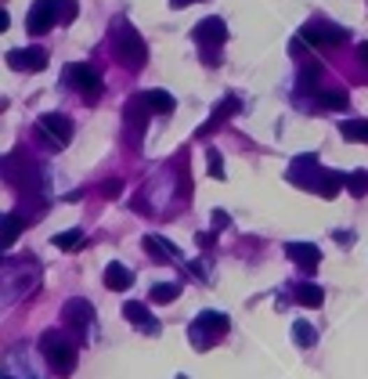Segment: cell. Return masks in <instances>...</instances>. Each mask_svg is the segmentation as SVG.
<instances>
[{"label":"cell","instance_id":"1","mask_svg":"<svg viewBox=\"0 0 368 379\" xmlns=\"http://www.w3.org/2000/svg\"><path fill=\"white\" fill-rule=\"evenodd\" d=\"M112 51H116V61L123 69H141L145 61H148V47H145V40L141 33L130 26V22H116L112 26Z\"/></svg>","mask_w":368,"mask_h":379},{"label":"cell","instance_id":"2","mask_svg":"<svg viewBox=\"0 0 368 379\" xmlns=\"http://www.w3.org/2000/svg\"><path fill=\"white\" fill-rule=\"evenodd\" d=\"M40 350H43L47 365H51L58 376H73V369H76V347L65 340L58 329H47V332L40 336Z\"/></svg>","mask_w":368,"mask_h":379},{"label":"cell","instance_id":"3","mask_svg":"<svg viewBox=\"0 0 368 379\" xmlns=\"http://www.w3.org/2000/svg\"><path fill=\"white\" fill-rule=\"evenodd\" d=\"M228 325H231V322L224 318L221 311H203L199 318L191 322L188 340H191V347H195V350H209V347H213V343L228 332Z\"/></svg>","mask_w":368,"mask_h":379},{"label":"cell","instance_id":"4","mask_svg":"<svg viewBox=\"0 0 368 379\" xmlns=\"http://www.w3.org/2000/svg\"><path fill=\"white\" fill-rule=\"evenodd\" d=\"M300 40L303 44H314V47H336L343 40H351V29L332 26V22H325V18H311V22L300 29Z\"/></svg>","mask_w":368,"mask_h":379},{"label":"cell","instance_id":"5","mask_svg":"<svg viewBox=\"0 0 368 379\" xmlns=\"http://www.w3.org/2000/svg\"><path fill=\"white\" fill-rule=\"evenodd\" d=\"M36 131L47 138L51 149H65V144L73 141V119L61 116V112H43V116L36 119Z\"/></svg>","mask_w":368,"mask_h":379},{"label":"cell","instance_id":"6","mask_svg":"<svg viewBox=\"0 0 368 379\" xmlns=\"http://www.w3.org/2000/svg\"><path fill=\"white\" fill-rule=\"evenodd\" d=\"M58 18H61V0H36L26 15V29L29 33H47V29H54Z\"/></svg>","mask_w":368,"mask_h":379},{"label":"cell","instance_id":"7","mask_svg":"<svg viewBox=\"0 0 368 379\" xmlns=\"http://www.w3.org/2000/svg\"><path fill=\"white\" fill-rule=\"evenodd\" d=\"M65 80H69L87 101H98L101 98V76L91 66H80V61H76V66H65Z\"/></svg>","mask_w":368,"mask_h":379},{"label":"cell","instance_id":"8","mask_svg":"<svg viewBox=\"0 0 368 379\" xmlns=\"http://www.w3.org/2000/svg\"><path fill=\"white\" fill-rule=\"evenodd\" d=\"M61 318H65V325H69V329L87 332V329H91V322H94V304L83 300V297H73V300H65Z\"/></svg>","mask_w":368,"mask_h":379},{"label":"cell","instance_id":"9","mask_svg":"<svg viewBox=\"0 0 368 379\" xmlns=\"http://www.w3.org/2000/svg\"><path fill=\"white\" fill-rule=\"evenodd\" d=\"M286 257L300 267V271H318V264H321V249L314 246V242H286Z\"/></svg>","mask_w":368,"mask_h":379},{"label":"cell","instance_id":"10","mask_svg":"<svg viewBox=\"0 0 368 379\" xmlns=\"http://www.w3.org/2000/svg\"><path fill=\"white\" fill-rule=\"evenodd\" d=\"M195 44H203V47H221L224 40H228V26H224V18H203L199 26H195Z\"/></svg>","mask_w":368,"mask_h":379},{"label":"cell","instance_id":"11","mask_svg":"<svg viewBox=\"0 0 368 379\" xmlns=\"http://www.w3.org/2000/svg\"><path fill=\"white\" fill-rule=\"evenodd\" d=\"M8 66H11L15 73H22V69H33V73H40V69H47V51H43V47H22V51H8Z\"/></svg>","mask_w":368,"mask_h":379},{"label":"cell","instance_id":"12","mask_svg":"<svg viewBox=\"0 0 368 379\" xmlns=\"http://www.w3.org/2000/svg\"><path fill=\"white\" fill-rule=\"evenodd\" d=\"M123 318H126V322H134L138 329H145L148 336H156V332H159V322L152 318V311H148L141 300H126V304H123Z\"/></svg>","mask_w":368,"mask_h":379},{"label":"cell","instance_id":"13","mask_svg":"<svg viewBox=\"0 0 368 379\" xmlns=\"http://www.w3.org/2000/svg\"><path fill=\"white\" fill-rule=\"evenodd\" d=\"M141 105H145V101H141V94H138L134 101L126 105V112H123V116H126V134H130V141H138V138L145 134V126H148V116H141Z\"/></svg>","mask_w":368,"mask_h":379},{"label":"cell","instance_id":"14","mask_svg":"<svg viewBox=\"0 0 368 379\" xmlns=\"http://www.w3.org/2000/svg\"><path fill=\"white\" fill-rule=\"evenodd\" d=\"M134 285V275H130V267H123V264H108L105 267V289H130Z\"/></svg>","mask_w":368,"mask_h":379},{"label":"cell","instance_id":"15","mask_svg":"<svg viewBox=\"0 0 368 379\" xmlns=\"http://www.w3.org/2000/svg\"><path fill=\"white\" fill-rule=\"evenodd\" d=\"M145 249H148V253H152V257H156V260H181L177 246L163 242L159 235H145Z\"/></svg>","mask_w":368,"mask_h":379},{"label":"cell","instance_id":"16","mask_svg":"<svg viewBox=\"0 0 368 379\" xmlns=\"http://www.w3.org/2000/svg\"><path fill=\"white\" fill-rule=\"evenodd\" d=\"M231 112H238V101H235V98H224V101H221V105H216V109H213V116H209V123L203 126V131H199V134H213V131H216V126H221V123H224V119H228Z\"/></svg>","mask_w":368,"mask_h":379},{"label":"cell","instance_id":"17","mask_svg":"<svg viewBox=\"0 0 368 379\" xmlns=\"http://www.w3.org/2000/svg\"><path fill=\"white\" fill-rule=\"evenodd\" d=\"M296 300H300L303 307H321V304H325V289L314 285V282H300V285H296Z\"/></svg>","mask_w":368,"mask_h":379},{"label":"cell","instance_id":"18","mask_svg":"<svg viewBox=\"0 0 368 379\" xmlns=\"http://www.w3.org/2000/svg\"><path fill=\"white\" fill-rule=\"evenodd\" d=\"M339 134H343L346 141L368 144V119H343V123H339Z\"/></svg>","mask_w":368,"mask_h":379},{"label":"cell","instance_id":"19","mask_svg":"<svg viewBox=\"0 0 368 379\" xmlns=\"http://www.w3.org/2000/svg\"><path fill=\"white\" fill-rule=\"evenodd\" d=\"M148 297H152V304H173V300L181 297V285L177 282H156Z\"/></svg>","mask_w":368,"mask_h":379},{"label":"cell","instance_id":"20","mask_svg":"<svg viewBox=\"0 0 368 379\" xmlns=\"http://www.w3.org/2000/svg\"><path fill=\"white\" fill-rule=\"evenodd\" d=\"M141 98H145V105H148L152 112H159V116L163 112H173V94H166V91H145Z\"/></svg>","mask_w":368,"mask_h":379},{"label":"cell","instance_id":"21","mask_svg":"<svg viewBox=\"0 0 368 379\" xmlns=\"http://www.w3.org/2000/svg\"><path fill=\"white\" fill-rule=\"evenodd\" d=\"M318 105L321 109H332V112H343L346 109V94L343 91H318Z\"/></svg>","mask_w":368,"mask_h":379},{"label":"cell","instance_id":"22","mask_svg":"<svg viewBox=\"0 0 368 379\" xmlns=\"http://www.w3.org/2000/svg\"><path fill=\"white\" fill-rule=\"evenodd\" d=\"M293 336H296V343L300 347H314V340H318V332H314V325L311 322H293Z\"/></svg>","mask_w":368,"mask_h":379},{"label":"cell","instance_id":"23","mask_svg":"<svg viewBox=\"0 0 368 379\" xmlns=\"http://www.w3.org/2000/svg\"><path fill=\"white\" fill-rule=\"evenodd\" d=\"M54 246H58V249H80V246H83V231H80V228L61 231V235H54Z\"/></svg>","mask_w":368,"mask_h":379},{"label":"cell","instance_id":"24","mask_svg":"<svg viewBox=\"0 0 368 379\" xmlns=\"http://www.w3.org/2000/svg\"><path fill=\"white\" fill-rule=\"evenodd\" d=\"M346 192H351V195H368V170L346 174Z\"/></svg>","mask_w":368,"mask_h":379},{"label":"cell","instance_id":"25","mask_svg":"<svg viewBox=\"0 0 368 379\" xmlns=\"http://www.w3.org/2000/svg\"><path fill=\"white\" fill-rule=\"evenodd\" d=\"M318 80H321V66H318V61L303 66V73H300V91H318V87H314Z\"/></svg>","mask_w":368,"mask_h":379},{"label":"cell","instance_id":"26","mask_svg":"<svg viewBox=\"0 0 368 379\" xmlns=\"http://www.w3.org/2000/svg\"><path fill=\"white\" fill-rule=\"evenodd\" d=\"M18 235H22V217L18 214H8L4 217V246H15Z\"/></svg>","mask_w":368,"mask_h":379},{"label":"cell","instance_id":"27","mask_svg":"<svg viewBox=\"0 0 368 379\" xmlns=\"http://www.w3.org/2000/svg\"><path fill=\"white\" fill-rule=\"evenodd\" d=\"M206 163H209V177L224 181V159H221V152H216V149H209V152H206Z\"/></svg>","mask_w":368,"mask_h":379},{"label":"cell","instance_id":"28","mask_svg":"<svg viewBox=\"0 0 368 379\" xmlns=\"http://www.w3.org/2000/svg\"><path fill=\"white\" fill-rule=\"evenodd\" d=\"M119 192H123V181H105V184H101V195H105V199H116Z\"/></svg>","mask_w":368,"mask_h":379},{"label":"cell","instance_id":"29","mask_svg":"<svg viewBox=\"0 0 368 379\" xmlns=\"http://www.w3.org/2000/svg\"><path fill=\"white\" fill-rule=\"evenodd\" d=\"M76 18V0H61V22H73Z\"/></svg>","mask_w":368,"mask_h":379},{"label":"cell","instance_id":"30","mask_svg":"<svg viewBox=\"0 0 368 379\" xmlns=\"http://www.w3.org/2000/svg\"><path fill=\"white\" fill-rule=\"evenodd\" d=\"M231 224V217L224 214V209H213V228H228Z\"/></svg>","mask_w":368,"mask_h":379},{"label":"cell","instance_id":"31","mask_svg":"<svg viewBox=\"0 0 368 379\" xmlns=\"http://www.w3.org/2000/svg\"><path fill=\"white\" fill-rule=\"evenodd\" d=\"M195 242H199L203 249H209V246H213L216 239H213V231H199V235H195Z\"/></svg>","mask_w":368,"mask_h":379},{"label":"cell","instance_id":"32","mask_svg":"<svg viewBox=\"0 0 368 379\" xmlns=\"http://www.w3.org/2000/svg\"><path fill=\"white\" fill-rule=\"evenodd\" d=\"M336 242L339 246H351L354 242V231H336Z\"/></svg>","mask_w":368,"mask_h":379},{"label":"cell","instance_id":"33","mask_svg":"<svg viewBox=\"0 0 368 379\" xmlns=\"http://www.w3.org/2000/svg\"><path fill=\"white\" fill-rule=\"evenodd\" d=\"M188 4H195V0H170V8H188Z\"/></svg>","mask_w":368,"mask_h":379},{"label":"cell","instance_id":"34","mask_svg":"<svg viewBox=\"0 0 368 379\" xmlns=\"http://www.w3.org/2000/svg\"><path fill=\"white\" fill-rule=\"evenodd\" d=\"M358 51H361V61H365V66H368V44H361Z\"/></svg>","mask_w":368,"mask_h":379},{"label":"cell","instance_id":"35","mask_svg":"<svg viewBox=\"0 0 368 379\" xmlns=\"http://www.w3.org/2000/svg\"><path fill=\"white\" fill-rule=\"evenodd\" d=\"M177 379H188V376H177Z\"/></svg>","mask_w":368,"mask_h":379}]
</instances>
